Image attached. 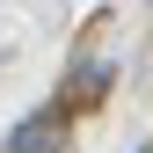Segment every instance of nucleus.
Instances as JSON below:
<instances>
[{"mask_svg":"<svg viewBox=\"0 0 153 153\" xmlns=\"http://www.w3.org/2000/svg\"><path fill=\"white\" fill-rule=\"evenodd\" d=\"M66 146V109L51 102V109H29L22 124L7 131V153H59Z\"/></svg>","mask_w":153,"mask_h":153,"instance_id":"1","label":"nucleus"},{"mask_svg":"<svg viewBox=\"0 0 153 153\" xmlns=\"http://www.w3.org/2000/svg\"><path fill=\"white\" fill-rule=\"evenodd\" d=\"M146 153H153V146H146Z\"/></svg>","mask_w":153,"mask_h":153,"instance_id":"2","label":"nucleus"}]
</instances>
